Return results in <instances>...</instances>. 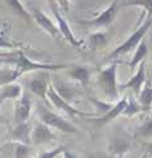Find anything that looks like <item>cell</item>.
<instances>
[{
	"label": "cell",
	"instance_id": "obj_1",
	"mask_svg": "<svg viewBox=\"0 0 152 158\" xmlns=\"http://www.w3.org/2000/svg\"><path fill=\"white\" fill-rule=\"evenodd\" d=\"M0 64H6L18 70L21 74L30 73V71H57L67 70L70 65L67 64H41L32 61L23 53L22 49H16L8 53H0Z\"/></svg>",
	"mask_w": 152,
	"mask_h": 158
},
{
	"label": "cell",
	"instance_id": "obj_2",
	"mask_svg": "<svg viewBox=\"0 0 152 158\" xmlns=\"http://www.w3.org/2000/svg\"><path fill=\"white\" fill-rule=\"evenodd\" d=\"M150 27H152V18L150 19H146L139 27H138L133 34H131L127 40H125L124 43H121L119 47H116L114 51L111 52V53L106 57V60H108V61H115L117 57H120L123 55H127L128 52L130 51H133V49H137L138 48V45H139L143 40V36L147 34V31L150 30Z\"/></svg>",
	"mask_w": 152,
	"mask_h": 158
},
{
	"label": "cell",
	"instance_id": "obj_3",
	"mask_svg": "<svg viewBox=\"0 0 152 158\" xmlns=\"http://www.w3.org/2000/svg\"><path fill=\"white\" fill-rule=\"evenodd\" d=\"M36 111L37 115L40 118V122L49 126L50 128H56L58 131H62L66 134H77V128L72 124L71 122H68L66 118L61 117L59 114L52 111L49 108L44 106L41 104L36 105Z\"/></svg>",
	"mask_w": 152,
	"mask_h": 158
},
{
	"label": "cell",
	"instance_id": "obj_4",
	"mask_svg": "<svg viewBox=\"0 0 152 158\" xmlns=\"http://www.w3.org/2000/svg\"><path fill=\"white\" fill-rule=\"evenodd\" d=\"M116 71H117V61H114L110 66L104 68L99 71L98 79H97V83L99 85V88L112 101L119 98V89H120L117 87Z\"/></svg>",
	"mask_w": 152,
	"mask_h": 158
},
{
	"label": "cell",
	"instance_id": "obj_5",
	"mask_svg": "<svg viewBox=\"0 0 152 158\" xmlns=\"http://www.w3.org/2000/svg\"><path fill=\"white\" fill-rule=\"evenodd\" d=\"M119 12V0H112L111 4L102 10L101 13L92 18V19H79L77 23L85 26H94V27H108V26L115 21Z\"/></svg>",
	"mask_w": 152,
	"mask_h": 158
},
{
	"label": "cell",
	"instance_id": "obj_6",
	"mask_svg": "<svg viewBox=\"0 0 152 158\" xmlns=\"http://www.w3.org/2000/svg\"><path fill=\"white\" fill-rule=\"evenodd\" d=\"M48 101L56 109L62 110L63 113H66L70 117H92L93 115L92 113H85V111H81V110L76 109L75 106H72L68 101H66L64 98L56 91V88L53 87V84L49 85V89H48Z\"/></svg>",
	"mask_w": 152,
	"mask_h": 158
},
{
	"label": "cell",
	"instance_id": "obj_7",
	"mask_svg": "<svg viewBox=\"0 0 152 158\" xmlns=\"http://www.w3.org/2000/svg\"><path fill=\"white\" fill-rule=\"evenodd\" d=\"M50 9H52L53 16L56 17V22H57L58 27H59V31H61V34L63 35V38L72 45V47L80 49V48L83 47V44H84V40H80V39H77V38L74 35V32H72L68 22L66 21V18L62 16V13L59 12V6H58L57 4H56V5H52Z\"/></svg>",
	"mask_w": 152,
	"mask_h": 158
},
{
	"label": "cell",
	"instance_id": "obj_8",
	"mask_svg": "<svg viewBox=\"0 0 152 158\" xmlns=\"http://www.w3.org/2000/svg\"><path fill=\"white\" fill-rule=\"evenodd\" d=\"M30 13H31L32 19H35L36 23L40 26L43 30L47 31L49 35H52L53 38H56V36H58L59 34H61L57 22H54L50 17H48L40 8H37V6H31Z\"/></svg>",
	"mask_w": 152,
	"mask_h": 158
},
{
	"label": "cell",
	"instance_id": "obj_9",
	"mask_svg": "<svg viewBox=\"0 0 152 158\" xmlns=\"http://www.w3.org/2000/svg\"><path fill=\"white\" fill-rule=\"evenodd\" d=\"M49 75L45 73H39L27 82V88L30 92L39 96L41 100H48V89H49Z\"/></svg>",
	"mask_w": 152,
	"mask_h": 158
},
{
	"label": "cell",
	"instance_id": "obj_10",
	"mask_svg": "<svg viewBox=\"0 0 152 158\" xmlns=\"http://www.w3.org/2000/svg\"><path fill=\"white\" fill-rule=\"evenodd\" d=\"M32 109V100L27 92H23V95L16 101L14 108V123H25L29 122Z\"/></svg>",
	"mask_w": 152,
	"mask_h": 158
},
{
	"label": "cell",
	"instance_id": "obj_11",
	"mask_svg": "<svg viewBox=\"0 0 152 158\" xmlns=\"http://www.w3.org/2000/svg\"><path fill=\"white\" fill-rule=\"evenodd\" d=\"M127 105H128V98L124 97V98H121V100H119L114 106H112V109L108 111V113H106L104 115H101V117H97V118H92V119H89V121L94 122L98 127H102V126H104V124H107V123L112 122L114 119H116L119 115L124 114L125 109H127Z\"/></svg>",
	"mask_w": 152,
	"mask_h": 158
},
{
	"label": "cell",
	"instance_id": "obj_12",
	"mask_svg": "<svg viewBox=\"0 0 152 158\" xmlns=\"http://www.w3.org/2000/svg\"><path fill=\"white\" fill-rule=\"evenodd\" d=\"M32 144L36 147L39 145H45V144H49L52 141L56 140V135L53 134V131L50 130L49 126L44 123H37L36 126L32 128V136H31Z\"/></svg>",
	"mask_w": 152,
	"mask_h": 158
},
{
	"label": "cell",
	"instance_id": "obj_13",
	"mask_svg": "<svg viewBox=\"0 0 152 158\" xmlns=\"http://www.w3.org/2000/svg\"><path fill=\"white\" fill-rule=\"evenodd\" d=\"M146 81H147L146 79V64H144V61H143L139 65V68H138L137 73L131 77L127 83L120 85V89H131L137 96H139Z\"/></svg>",
	"mask_w": 152,
	"mask_h": 158
},
{
	"label": "cell",
	"instance_id": "obj_14",
	"mask_svg": "<svg viewBox=\"0 0 152 158\" xmlns=\"http://www.w3.org/2000/svg\"><path fill=\"white\" fill-rule=\"evenodd\" d=\"M131 148V143L129 139L123 136H115L112 137L108 144V152L110 156L116 158H123Z\"/></svg>",
	"mask_w": 152,
	"mask_h": 158
},
{
	"label": "cell",
	"instance_id": "obj_15",
	"mask_svg": "<svg viewBox=\"0 0 152 158\" xmlns=\"http://www.w3.org/2000/svg\"><path fill=\"white\" fill-rule=\"evenodd\" d=\"M66 71H67V75L71 79L80 83L83 87H87L89 84L90 74H92V70L89 66H85V65H70V68Z\"/></svg>",
	"mask_w": 152,
	"mask_h": 158
},
{
	"label": "cell",
	"instance_id": "obj_16",
	"mask_svg": "<svg viewBox=\"0 0 152 158\" xmlns=\"http://www.w3.org/2000/svg\"><path fill=\"white\" fill-rule=\"evenodd\" d=\"M31 136H32V127L29 122L16 124V127L12 131V140L14 143L30 145V144H32Z\"/></svg>",
	"mask_w": 152,
	"mask_h": 158
},
{
	"label": "cell",
	"instance_id": "obj_17",
	"mask_svg": "<svg viewBox=\"0 0 152 158\" xmlns=\"http://www.w3.org/2000/svg\"><path fill=\"white\" fill-rule=\"evenodd\" d=\"M22 95H23L22 87L18 83H10V84H6L0 88V98H2L3 101H5V100H16L17 101Z\"/></svg>",
	"mask_w": 152,
	"mask_h": 158
},
{
	"label": "cell",
	"instance_id": "obj_18",
	"mask_svg": "<svg viewBox=\"0 0 152 158\" xmlns=\"http://www.w3.org/2000/svg\"><path fill=\"white\" fill-rule=\"evenodd\" d=\"M53 87L56 88V91L58 92L59 95H61L66 101H71L72 98H74V96L77 94V91H76V88H74V87H71L70 84H66L63 81H61L58 77H56L54 79H53Z\"/></svg>",
	"mask_w": 152,
	"mask_h": 158
},
{
	"label": "cell",
	"instance_id": "obj_19",
	"mask_svg": "<svg viewBox=\"0 0 152 158\" xmlns=\"http://www.w3.org/2000/svg\"><path fill=\"white\" fill-rule=\"evenodd\" d=\"M138 102L141 104L143 110H148L152 106V82L150 79H147L144 83L141 94L138 96Z\"/></svg>",
	"mask_w": 152,
	"mask_h": 158
},
{
	"label": "cell",
	"instance_id": "obj_20",
	"mask_svg": "<svg viewBox=\"0 0 152 158\" xmlns=\"http://www.w3.org/2000/svg\"><path fill=\"white\" fill-rule=\"evenodd\" d=\"M9 32V27L5 26V29L0 30V48H9V49H21L23 47V43L13 40V39L8 35Z\"/></svg>",
	"mask_w": 152,
	"mask_h": 158
},
{
	"label": "cell",
	"instance_id": "obj_21",
	"mask_svg": "<svg viewBox=\"0 0 152 158\" xmlns=\"http://www.w3.org/2000/svg\"><path fill=\"white\" fill-rule=\"evenodd\" d=\"M147 53H148V48H147V43L146 42H142L139 45H138V48L135 49V53L133 56V58L129 61V68L130 69H135L138 65H141L143 61H144V58L147 57Z\"/></svg>",
	"mask_w": 152,
	"mask_h": 158
},
{
	"label": "cell",
	"instance_id": "obj_22",
	"mask_svg": "<svg viewBox=\"0 0 152 158\" xmlns=\"http://www.w3.org/2000/svg\"><path fill=\"white\" fill-rule=\"evenodd\" d=\"M6 4H8L10 10L14 12L17 16L26 19L27 22H31V19H32L31 13H30V10L25 8V5L21 3V0H6Z\"/></svg>",
	"mask_w": 152,
	"mask_h": 158
},
{
	"label": "cell",
	"instance_id": "obj_23",
	"mask_svg": "<svg viewBox=\"0 0 152 158\" xmlns=\"http://www.w3.org/2000/svg\"><path fill=\"white\" fill-rule=\"evenodd\" d=\"M22 74L16 69H9V70H2L0 71V88L4 87L6 84L14 83L17 79Z\"/></svg>",
	"mask_w": 152,
	"mask_h": 158
},
{
	"label": "cell",
	"instance_id": "obj_24",
	"mask_svg": "<svg viewBox=\"0 0 152 158\" xmlns=\"http://www.w3.org/2000/svg\"><path fill=\"white\" fill-rule=\"evenodd\" d=\"M127 6H139L146 13V19L152 18V0H128ZM144 19V21H146Z\"/></svg>",
	"mask_w": 152,
	"mask_h": 158
},
{
	"label": "cell",
	"instance_id": "obj_25",
	"mask_svg": "<svg viewBox=\"0 0 152 158\" xmlns=\"http://www.w3.org/2000/svg\"><path fill=\"white\" fill-rule=\"evenodd\" d=\"M137 137H142V139H152V117L147 118L139 127H138Z\"/></svg>",
	"mask_w": 152,
	"mask_h": 158
},
{
	"label": "cell",
	"instance_id": "obj_26",
	"mask_svg": "<svg viewBox=\"0 0 152 158\" xmlns=\"http://www.w3.org/2000/svg\"><path fill=\"white\" fill-rule=\"evenodd\" d=\"M107 40H108V35L106 32H93V34L89 35V43L93 49L103 47L107 43Z\"/></svg>",
	"mask_w": 152,
	"mask_h": 158
},
{
	"label": "cell",
	"instance_id": "obj_27",
	"mask_svg": "<svg viewBox=\"0 0 152 158\" xmlns=\"http://www.w3.org/2000/svg\"><path fill=\"white\" fill-rule=\"evenodd\" d=\"M31 154V148L27 144L14 143V157L16 158H29Z\"/></svg>",
	"mask_w": 152,
	"mask_h": 158
},
{
	"label": "cell",
	"instance_id": "obj_28",
	"mask_svg": "<svg viewBox=\"0 0 152 158\" xmlns=\"http://www.w3.org/2000/svg\"><path fill=\"white\" fill-rule=\"evenodd\" d=\"M66 150H67V148L63 147V145H59L54 149H52V150H47V152H43L40 153L36 158H58L61 154H63Z\"/></svg>",
	"mask_w": 152,
	"mask_h": 158
},
{
	"label": "cell",
	"instance_id": "obj_29",
	"mask_svg": "<svg viewBox=\"0 0 152 158\" xmlns=\"http://www.w3.org/2000/svg\"><path fill=\"white\" fill-rule=\"evenodd\" d=\"M142 110H143V108L141 106L139 102L133 101V100H128V105H127V109H125V111H124V115L131 117V115H134L137 113H139V111H142Z\"/></svg>",
	"mask_w": 152,
	"mask_h": 158
},
{
	"label": "cell",
	"instance_id": "obj_30",
	"mask_svg": "<svg viewBox=\"0 0 152 158\" xmlns=\"http://www.w3.org/2000/svg\"><path fill=\"white\" fill-rule=\"evenodd\" d=\"M89 100H90V102L94 104V106L97 108V110H99V113H101L102 115H104L106 113H108V111L112 109V106H114L112 104L103 102V101H101V100H97V98H94V97H90Z\"/></svg>",
	"mask_w": 152,
	"mask_h": 158
},
{
	"label": "cell",
	"instance_id": "obj_31",
	"mask_svg": "<svg viewBox=\"0 0 152 158\" xmlns=\"http://www.w3.org/2000/svg\"><path fill=\"white\" fill-rule=\"evenodd\" d=\"M57 4H58V6L62 10H64V12H68L70 10V6H71L70 0H57Z\"/></svg>",
	"mask_w": 152,
	"mask_h": 158
},
{
	"label": "cell",
	"instance_id": "obj_32",
	"mask_svg": "<svg viewBox=\"0 0 152 158\" xmlns=\"http://www.w3.org/2000/svg\"><path fill=\"white\" fill-rule=\"evenodd\" d=\"M146 157H152V141L146 145V152H144V158Z\"/></svg>",
	"mask_w": 152,
	"mask_h": 158
},
{
	"label": "cell",
	"instance_id": "obj_33",
	"mask_svg": "<svg viewBox=\"0 0 152 158\" xmlns=\"http://www.w3.org/2000/svg\"><path fill=\"white\" fill-rule=\"evenodd\" d=\"M62 156H63V158H79L77 154H75L74 152H71V150H68V149L66 150V152Z\"/></svg>",
	"mask_w": 152,
	"mask_h": 158
},
{
	"label": "cell",
	"instance_id": "obj_34",
	"mask_svg": "<svg viewBox=\"0 0 152 158\" xmlns=\"http://www.w3.org/2000/svg\"><path fill=\"white\" fill-rule=\"evenodd\" d=\"M47 2L49 3V6H52V5H56L57 4V0H47ZM58 5V4H57Z\"/></svg>",
	"mask_w": 152,
	"mask_h": 158
},
{
	"label": "cell",
	"instance_id": "obj_35",
	"mask_svg": "<svg viewBox=\"0 0 152 158\" xmlns=\"http://www.w3.org/2000/svg\"><path fill=\"white\" fill-rule=\"evenodd\" d=\"M3 104V100H2V98H0V105H2Z\"/></svg>",
	"mask_w": 152,
	"mask_h": 158
},
{
	"label": "cell",
	"instance_id": "obj_36",
	"mask_svg": "<svg viewBox=\"0 0 152 158\" xmlns=\"http://www.w3.org/2000/svg\"><path fill=\"white\" fill-rule=\"evenodd\" d=\"M107 158H116V157H112V156H110V157H107Z\"/></svg>",
	"mask_w": 152,
	"mask_h": 158
},
{
	"label": "cell",
	"instance_id": "obj_37",
	"mask_svg": "<svg viewBox=\"0 0 152 158\" xmlns=\"http://www.w3.org/2000/svg\"><path fill=\"white\" fill-rule=\"evenodd\" d=\"M0 150H2V148H0Z\"/></svg>",
	"mask_w": 152,
	"mask_h": 158
}]
</instances>
